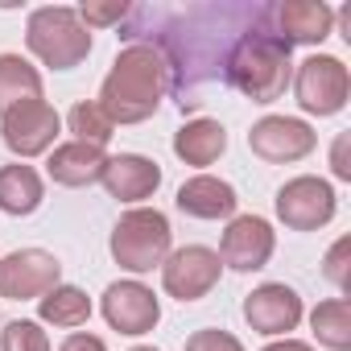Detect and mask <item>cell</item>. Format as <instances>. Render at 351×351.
<instances>
[{
	"instance_id": "27",
	"label": "cell",
	"mask_w": 351,
	"mask_h": 351,
	"mask_svg": "<svg viewBox=\"0 0 351 351\" xmlns=\"http://www.w3.org/2000/svg\"><path fill=\"white\" fill-rule=\"evenodd\" d=\"M79 13V21L91 29V25H116L124 13H128V5L124 0H112V5H83V9H75Z\"/></svg>"
},
{
	"instance_id": "22",
	"label": "cell",
	"mask_w": 351,
	"mask_h": 351,
	"mask_svg": "<svg viewBox=\"0 0 351 351\" xmlns=\"http://www.w3.org/2000/svg\"><path fill=\"white\" fill-rule=\"evenodd\" d=\"M310 326H314V335H318L322 347H330V351H351V302H347V298L318 302L314 314H310Z\"/></svg>"
},
{
	"instance_id": "30",
	"label": "cell",
	"mask_w": 351,
	"mask_h": 351,
	"mask_svg": "<svg viewBox=\"0 0 351 351\" xmlns=\"http://www.w3.org/2000/svg\"><path fill=\"white\" fill-rule=\"evenodd\" d=\"M265 351H314V347L302 343V339H277V343H269Z\"/></svg>"
},
{
	"instance_id": "14",
	"label": "cell",
	"mask_w": 351,
	"mask_h": 351,
	"mask_svg": "<svg viewBox=\"0 0 351 351\" xmlns=\"http://www.w3.org/2000/svg\"><path fill=\"white\" fill-rule=\"evenodd\" d=\"M99 182L112 199L141 203V199H153V191L161 186V169H157V161H149L141 153H116V157H108Z\"/></svg>"
},
{
	"instance_id": "29",
	"label": "cell",
	"mask_w": 351,
	"mask_h": 351,
	"mask_svg": "<svg viewBox=\"0 0 351 351\" xmlns=\"http://www.w3.org/2000/svg\"><path fill=\"white\" fill-rule=\"evenodd\" d=\"M58 351H108V343H104L99 335H83V330H79V335H66Z\"/></svg>"
},
{
	"instance_id": "31",
	"label": "cell",
	"mask_w": 351,
	"mask_h": 351,
	"mask_svg": "<svg viewBox=\"0 0 351 351\" xmlns=\"http://www.w3.org/2000/svg\"><path fill=\"white\" fill-rule=\"evenodd\" d=\"M132 351H157V347H132Z\"/></svg>"
},
{
	"instance_id": "3",
	"label": "cell",
	"mask_w": 351,
	"mask_h": 351,
	"mask_svg": "<svg viewBox=\"0 0 351 351\" xmlns=\"http://www.w3.org/2000/svg\"><path fill=\"white\" fill-rule=\"evenodd\" d=\"M25 46L54 71H71L91 54V29L66 5L34 9L25 21Z\"/></svg>"
},
{
	"instance_id": "15",
	"label": "cell",
	"mask_w": 351,
	"mask_h": 351,
	"mask_svg": "<svg viewBox=\"0 0 351 351\" xmlns=\"http://www.w3.org/2000/svg\"><path fill=\"white\" fill-rule=\"evenodd\" d=\"M277 17V38L289 46H318L322 38H330L335 25V9H326L322 0H285L273 9Z\"/></svg>"
},
{
	"instance_id": "8",
	"label": "cell",
	"mask_w": 351,
	"mask_h": 351,
	"mask_svg": "<svg viewBox=\"0 0 351 351\" xmlns=\"http://www.w3.org/2000/svg\"><path fill=\"white\" fill-rule=\"evenodd\" d=\"M58 128H62V120L46 99H25V104H13L9 112H0V136H5L9 153H17V157H38L46 149H54Z\"/></svg>"
},
{
	"instance_id": "20",
	"label": "cell",
	"mask_w": 351,
	"mask_h": 351,
	"mask_svg": "<svg viewBox=\"0 0 351 351\" xmlns=\"http://www.w3.org/2000/svg\"><path fill=\"white\" fill-rule=\"evenodd\" d=\"M38 314L42 322L50 326H62V330H75L91 318V298L79 289V285H54L50 293L38 298Z\"/></svg>"
},
{
	"instance_id": "13",
	"label": "cell",
	"mask_w": 351,
	"mask_h": 351,
	"mask_svg": "<svg viewBox=\"0 0 351 351\" xmlns=\"http://www.w3.org/2000/svg\"><path fill=\"white\" fill-rule=\"evenodd\" d=\"M244 318H248V326L256 335H269V339L289 335L302 322V298L289 285L269 281V285H261V289H252L244 298Z\"/></svg>"
},
{
	"instance_id": "19",
	"label": "cell",
	"mask_w": 351,
	"mask_h": 351,
	"mask_svg": "<svg viewBox=\"0 0 351 351\" xmlns=\"http://www.w3.org/2000/svg\"><path fill=\"white\" fill-rule=\"evenodd\" d=\"M46 199L42 173L34 165H5L0 169V211L5 215H34Z\"/></svg>"
},
{
	"instance_id": "10",
	"label": "cell",
	"mask_w": 351,
	"mask_h": 351,
	"mask_svg": "<svg viewBox=\"0 0 351 351\" xmlns=\"http://www.w3.org/2000/svg\"><path fill=\"white\" fill-rule=\"evenodd\" d=\"M314 145H318L314 128L306 120H293V116H265L248 132V149L261 161H273V165L302 161L306 153H314Z\"/></svg>"
},
{
	"instance_id": "12",
	"label": "cell",
	"mask_w": 351,
	"mask_h": 351,
	"mask_svg": "<svg viewBox=\"0 0 351 351\" xmlns=\"http://www.w3.org/2000/svg\"><path fill=\"white\" fill-rule=\"evenodd\" d=\"M104 318L120 335H149L161 318V306L149 285L141 281H112L104 289Z\"/></svg>"
},
{
	"instance_id": "11",
	"label": "cell",
	"mask_w": 351,
	"mask_h": 351,
	"mask_svg": "<svg viewBox=\"0 0 351 351\" xmlns=\"http://www.w3.org/2000/svg\"><path fill=\"white\" fill-rule=\"evenodd\" d=\"M273 248H277V236L261 215H236L219 240V261L236 273H256L269 265Z\"/></svg>"
},
{
	"instance_id": "28",
	"label": "cell",
	"mask_w": 351,
	"mask_h": 351,
	"mask_svg": "<svg viewBox=\"0 0 351 351\" xmlns=\"http://www.w3.org/2000/svg\"><path fill=\"white\" fill-rule=\"evenodd\" d=\"M347 145H351V136H347V132H339V141H335V149H330V169H335V178H343V182H351Z\"/></svg>"
},
{
	"instance_id": "18",
	"label": "cell",
	"mask_w": 351,
	"mask_h": 351,
	"mask_svg": "<svg viewBox=\"0 0 351 351\" xmlns=\"http://www.w3.org/2000/svg\"><path fill=\"white\" fill-rule=\"evenodd\" d=\"M223 149H228V128L219 120H207V116H199L173 132V153L186 165H211V161H219Z\"/></svg>"
},
{
	"instance_id": "24",
	"label": "cell",
	"mask_w": 351,
	"mask_h": 351,
	"mask_svg": "<svg viewBox=\"0 0 351 351\" xmlns=\"http://www.w3.org/2000/svg\"><path fill=\"white\" fill-rule=\"evenodd\" d=\"M0 351H50V339L42 330V322L34 318H17L0 330Z\"/></svg>"
},
{
	"instance_id": "4",
	"label": "cell",
	"mask_w": 351,
	"mask_h": 351,
	"mask_svg": "<svg viewBox=\"0 0 351 351\" xmlns=\"http://www.w3.org/2000/svg\"><path fill=\"white\" fill-rule=\"evenodd\" d=\"M169 219L157 207H132L112 228V256L128 273H153L169 256Z\"/></svg>"
},
{
	"instance_id": "17",
	"label": "cell",
	"mask_w": 351,
	"mask_h": 351,
	"mask_svg": "<svg viewBox=\"0 0 351 351\" xmlns=\"http://www.w3.org/2000/svg\"><path fill=\"white\" fill-rule=\"evenodd\" d=\"M173 203H178V211L191 215V219H228L240 199H236L232 182L211 178V173H199V178L178 186V199H173Z\"/></svg>"
},
{
	"instance_id": "5",
	"label": "cell",
	"mask_w": 351,
	"mask_h": 351,
	"mask_svg": "<svg viewBox=\"0 0 351 351\" xmlns=\"http://www.w3.org/2000/svg\"><path fill=\"white\" fill-rule=\"evenodd\" d=\"M293 95H298V108L310 112V116H335L343 112L347 95H351V75L339 58L330 54H310L298 75H293Z\"/></svg>"
},
{
	"instance_id": "25",
	"label": "cell",
	"mask_w": 351,
	"mask_h": 351,
	"mask_svg": "<svg viewBox=\"0 0 351 351\" xmlns=\"http://www.w3.org/2000/svg\"><path fill=\"white\" fill-rule=\"evenodd\" d=\"M347 256H351V240L343 236L330 252H326V261H322V277L339 289V293H347V285H351V273H347Z\"/></svg>"
},
{
	"instance_id": "1",
	"label": "cell",
	"mask_w": 351,
	"mask_h": 351,
	"mask_svg": "<svg viewBox=\"0 0 351 351\" xmlns=\"http://www.w3.org/2000/svg\"><path fill=\"white\" fill-rule=\"evenodd\" d=\"M169 91V58L165 50L149 42H132L116 54L104 87H99V108L112 124H141L149 120Z\"/></svg>"
},
{
	"instance_id": "21",
	"label": "cell",
	"mask_w": 351,
	"mask_h": 351,
	"mask_svg": "<svg viewBox=\"0 0 351 351\" xmlns=\"http://www.w3.org/2000/svg\"><path fill=\"white\" fill-rule=\"evenodd\" d=\"M25 99H42V75L21 54H0V112Z\"/></svg>"
},
{
	"instance_id": "6",
	"label": "cell",
	"mask_w": 351,
	"mask_h": 351,
	"mask_svg": "<svg viewBox=\"0 0 351 351\" xmlns=\"http://www.w3.org/2000/svg\"><path fill=\"white\" fill-rule=\"evenodd\" d=\"M219 273H223V261L219 252L203 248V244H186L178 252H169L161 261V285L169 298L178 302H199L207 298L215 285H219Z\"/></svg>"
},
{
	"instance_id": "2",
	"label": "cell",
	"mask_w": 351,
	"mask_h": 351,
	"mask_svg": "<svg viewBox=\"0 0 351 351\" xmlns=\"http://www.w3.org/2000/svg\"><path fill=\"white\" fill-rule=\"evenodd\" d=\"M289 42H281L273 29L261 34H244L232 54H228V83L248 95L252 104H273L285 95L289 87Z\"/></svg>"
},
{
	"instance_id": "7",
	"label": "cell",
	"mask_w": 351,
	"mask_h": 351,
	"mask_svg": "<svg viewBox=\"0 0 351 351\" xmlns=\"http://www.w3.org/2000/svg\"><path fill=\"white\" fill-rule=\"evenodd\" d=\"M62 285V265L46 248H21L0 256V298L9 302H29Z\"/></svg>"
},
{
	"instance_id": "23",
	"label": "cell",
	"mask_w": 351,
	"mask_h": 351,
	"mask_svg": "<svg viewBox=\"0 0 351 351\" xmlns=\"http://www.w3.org/2000/svg\"><path fill=\"white\" fill-rule=\"evenodd\" d=\"M71 132H75V141H83V145H108L112 141V132H116V124L104 116V108L95 104V99H87V104H75L71 108Z\"/></svg>"
},
{
	"instance_id": "9",
	"label": "cell",
	"mask_w": 351,
	"mask_h": 351,
	"mask_svg": "<svg viewBox=\"0 0 351 351\" xmlns=\"http://www.w3.org/2000/svg\"><path fill=\"white\" fill-rule=\"evenodd\" d=\"M277 219L293 232H318L335 219V191L330 182L322 178H289L281 191H277Z\"/></svg>"
},
{
	"instance_id": "26",
	"label": "cell",
	"mask_w": 351,
	"mask_h": 351,
	"mask_svg": "<svg viewBox=\"0 0 351 351\" xmlns=\"http://www.w3.org/2000/svg\"><path fill=\"white\" fill-rule=\"evenodd\" d=\"M186 351H244V343L232 335V330H195L186 339Z\"/></svg>"
},
{
	"instance_id": "16",
	"label": "cell",
	"mask_w": 351,
	"mask_h": 351,
	"mask_svg": "<svg viewBox=\"0 0 351 351\" xmlns=\"http://www.w3.org/2000/svg\"><path fill=\"white\" fill-rule=\"evenodd\" d=\"M104 165H108V153H104L99 145H83V141H66V145H58V149L50 153V161H46L50 178H54L58 186H71V191L99 182Z\"/></svg>"
}]
</instances>
